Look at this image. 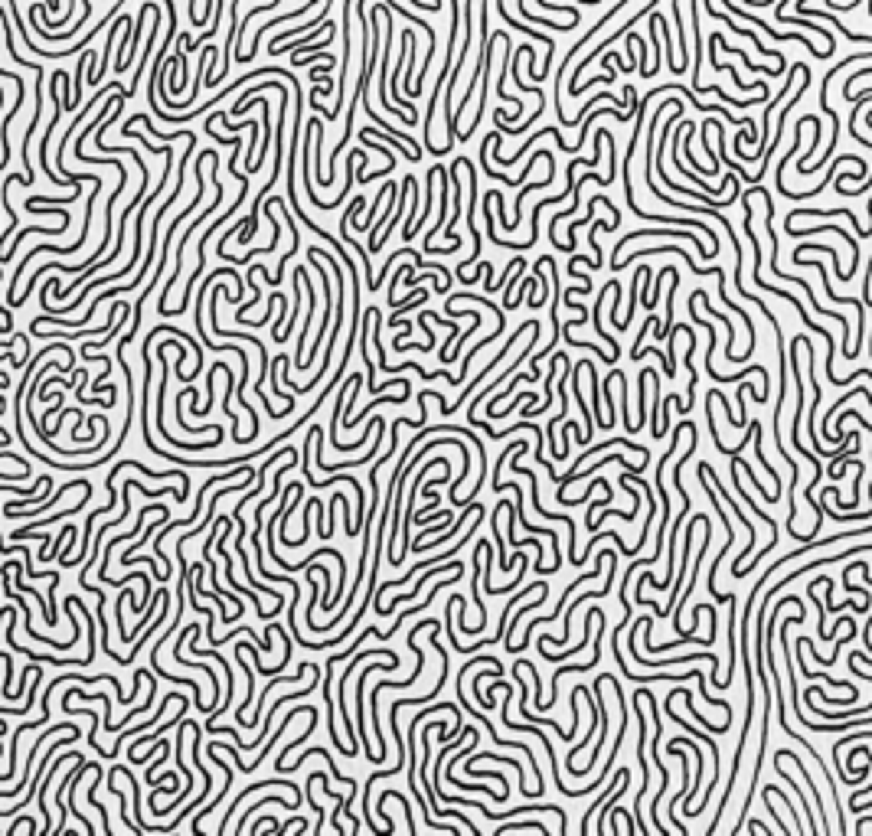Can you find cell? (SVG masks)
Returning <instances> with one entry per match:
<instances>
[{
  "mask_svg": "<svg viewBox=\"0 0 872 836\" xmlns=\"http://www.w3.org/2000/svg\"><path fill=\"white\" fill-rule=\"evenodd\" d=\"M271 787H288V790H291V797L298 800V804H301V800H304L301 787H298V784H291V781H285V778H268V781H255V784H248V787L242 790L239 797L232 800V807H229V810H225L223 823H219V833H225V830H229V823L235 820V813H239V807L245 804V797H248V794H255V790H271Z\"/></svg>",
  "mask_w": 872,
  "mask_h": 836,
  "instance_id": "cell-1",
  "label": "cell"
},
{
  "mask_svg": "<svg viewBox=\"0 0 872 836\" xmlns=\"http://www.w3.org/2000/svg\"><path fill=\"white\" fill-rule=\"evenodd\" d=\"M298 275H301V285H304V291H308V317H304V327H301V340H298V357H294V369H308V363H304V340H308V333H310V327H314V310H317V287L310 285V278H308V268L304 265H298Z\"/></svg>",
  "mask_w": 872,
  "mask_h": 836,
  "instance_id": "cell-2",
  "label": "cell"
},
{
  "mask_svg": "<svg viewBox=\"0 0 872 836\" xmlns=\"http://www.w3.org/2000/svg\"><path fill=\"white\" fill-rule=\"evenodd\" d=\"M507 539H509V546H513V549H523V542L517 539V513H513V516H509V523H507ZM526 546H529V549H536V566H533L536 575H556V566H552V569L542 566V556H546V549H542L539 542L529 539Z\"/></svg>",
  "mask_w": 872,
  "mask_h": 836,
  "instance_id": "cell-3",
  "label": "cell"
},
{
  "mask_svg": "<svg viewBox=\"0 0 872 836\" xmlns=\"http://www.w3.org/2000/svg\"><path fill=\"white\" fill-rule=\"evenodd\" d=\"M494 490L497 494H517V506H513V513H517V526H529V519H526V500H523V487H519L517 480H494Z\"/></svg>",
  "mask_w": 872,
  "mask_h": 836,
  "instance_id": "cell-4",
  "label": "cell"
},
{
  "mask_svg": "<svg viewBox=\"0 0 872 836\" xmlns=\"http://www.w3.org/2000/svg\"><path fill=\"white\" fill-rule=\"evenodd\" d=\"M193 392H196L193 386H186L183 392L177 395V422H180V428H186V432H190V434H216V432H223V428H219V425H203V428L186 425V418H183V399H190V395H193Z\"/></svg>",
  "mask_w": 872,
  "mask_h": 836,
  "instance_id": "cell-5",
  "label": "cell"
},
{
  "mask_svg": "<svg viewBox=\"0 0 872 836\" xmlns=\"http://www.w3.org/2000/svg\"><path fill=\"white\" fill-rule=\"evenodd\" d=\"M654 372L656 369H650V366H647V369L641 372V382H637V389H641V392H637V428L644 425V415H647V382L654 379Z\"/></svg>",
  "mask_w": 872,
  "mask_h": 836,
  "instance_id": "cell-6",
  "label": "cell"
},
{
  "mask_svg": "<svg viewBox=\"0 0 872 836\" xmlns=\"http://www.w3.org/2000/svg\"><path fill=\"white\" fill-rule=\"evenodd\" d=\"M761 797H764V810L771 813V820L778 823V830L781 833H791L794 827H788V820H781V810L774 807V794H771V787H761Z\"/></svg>",
  "mask_w": 872,
  "mask_h": 836,
  "instance_id": "cell-7",
  "label": "cell"
},
{
  "mask_svg": "<svg viewBox=\"0 0 872 836\" xmlns=\"http://www.w3.org/2000/svg\"><path fill=\"white\" fill-rule=\"evenodd\" d=\"M503 830H536V833H542L546 836L549 830H546V823H539V820H513V823H497V836L503 833Z\"/></svg>",
  "mask_w": 872,
  "mask_h": 836,
  "instance_id": "cell-8",
  "label": "cell"
},
{
  "mask_svg": "<svg viewBox=\"0 0 872 836\" xmlns=\"http://www.w3.org/2000/svg\"><path fill=\"white\" fill-rule=\"evenodd\" d=\"M314 784H317V771H310L308 775V804H310V810H317V833H320V827H324V807L317 804V797H314Z\"/></svg>",
  "mask_w": 872,
  "mask_h": 836,
  "instance_id": "cell-9",
  "label": "cell"
},
{
  "mask_svg": "<svg viewBox=\"0 0 872 836\" xmlns=\"http://www.w3.org/2000/svg\"><path fill=\"white\" fill-rule=\"evenodd\" d=\"M262 823H268L271 830H278V820H275V817H268V813H262V817H258V820H252V823H248L245 830H248V833H258V827H262Z\"/></svg>",
  "mask_w": 872,
  "mask_h": 836,
  "instance_id": "cell-10",
  "label": "cell"
},
{
  "mask_svg": "<svg viewBox=\"0 0 872 836\" xmlns=\"http://www.w3.org/2000/svg\"><path fill=\"white\" fill-rule=\"evenodd\" d=\"M20 827H33V830H36V823H33V817H14V823L7 827V833H4V836H14Z\"/></svg>",
  "mask_w": 872,
  "mask_h": 836,
  "instance_id": "cell-11",
  "label": "cell"
},
{
  "mask_svg": "<svg viewBox=\"0 0 872 836\" xmlns=\"http://www.w3.org/2000/svg\"><path fill=\"white\" fill-rule=\"evenodd\" d=\"M167 758H170V745H167V748L161 751V758H157L154 765L147 768V781H154V778H157V768H161V765H163V761H167Z\"/></svg>",
  "mask_w": 872,
  "mask_h": 836,
  "instance_id": "cell-12",
  "label": "cell"
},
{
  "mask_svg": "<svg viewBox=\"0 0 872 836\" xmlns=\"http://www.w3.org/2000/svg\"><path fill=\"white\" fill-rule=\"evenodd\" d=\"M650 327H656V314H650V317H647V324H644V330H641V340H644V337H647V330H650ZM637 350H641V343H637V347H631V360L637 357Z\"/></svg>",
  "mask_w": 872,
  "mask_h": 836,
  "instance_id": "cell-13",
  "label": "cell"
},
{
  "mask_svg": "<svg viewBox=\"0 0 872 836\" xmlns=\"http://www.w3.org/2000/svg\"><path fill=\"white\" fill-rule=\"evenodd\" d=\"M745 830H749V833H761V836H768V833H771V830L764 827L761 820H749V823H745Z\"/></svg>",
  "mask_w": 872,
  "mask_h": 836,
  "instance_id": "cell-14",
  "label": "cell"
},
{
  "mask_svg": "<svg viewBox=\"0 0 872 836\" xmlns=\"http://www.w3.org/2000/svg\"><path fill=\"white\" fill-rule=\"evenodd\" d=\"M24 477H30V467H24V471H7L4 474V484H7V480H24Z\"/></svg>",
  "mask_w": 872,
  "mask_h": 836,
  "instance_id": "cell-15",
  "label": "cell"
},
{
  "mask_svg": "<svg viewBox=\"0 0 872 836\" xmlns=\"http://www.w3.org/2000/svg\"><path fill=\"white\" fill-rule=\"evenodd\" d=\"M859 755H866V758H872V755H869V748H863V745H856V748H849V758H846V765H849V761H853V758H859ZM869 765H872V761H869Z\"/></svg>",
  "mask_w": 872,
  "mask_h": 836,
  "instance_id": "cell-16",
  "label": "cell"
},
{
  "mask_svg": "<svg viewBox=\"0 0 872 836\" xmlns=\"http://www.w3.org/2000/svg\"><path fill=\"white\" fill-rule=\"evenodd\" d=\"M4 333H7V337L14 333V310H10V307L4 310Z\"/></svg>",
  "mask_w": 872,
  "mask_h": 836,
  "instance_id": "cell-17",
  "label": "cell"
}]
</instances>
